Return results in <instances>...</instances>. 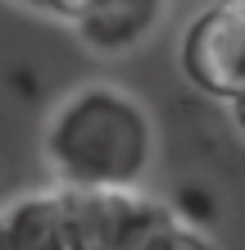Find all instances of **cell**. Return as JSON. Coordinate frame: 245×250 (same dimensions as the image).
Returning a JSON list of instances; mask_svg holds the SVG:
<instances>
[{
  "label": "cell",
  "instance_id": "6da1fadb",
  "mask_svg": "<svg viewBox=\"0 0 245 250\" xmlns=\"http://www.w3.org/2000/svg\"><path fill=\"white\" fill-rule=\"evenodd\" d=\"M46 159L59 187L136 191L154 159V127L141 100L109 82L77 86L46 127Z\"/></svg>",
  "mask_w": 245,
  "mask_h": 250
},
{
  "label": "cell",
  "instance_id": "7a4b0ae2",
  "mask_svg": "<svg viewBox=\"0 0 245 250\" xmlns=\"http://www.w3.org/2000/svg\"><path fill=\"white\" fill-rule=\"evenodd\" d=\"M150 209L136 191H41L0 209V250H118Z\"/></svg>",
  "mask_w": 245,
  "mask_h": 250
},
{
  "label": "cell",
  "instance_id": "3957f363",
  "mask_svg": "<svg viewBox=\"0 0 245 250\" xmlns=\"http://www.w3.org/2000/svg\"><path fill=\"white\" fill-rule=\"evenodd\" d=\"M182 68L200 91L227 105L245 96V0H218L186 27Z\"/></svg>",
  "mask_w": 245,
  "mask_h": 250
},
{
  "label": "cell",
  "instance_id": "277c9868",
  "mask_svg": "<svg viewBox=\"0 0 245 250\" xmlns=\"http://www.w3.org/2000/svg\"><path fill=\"white\" fill-rule=\"evenodd\" d=\"M168 0H82L73 27L95 55H132L159 27Z\"/></svg>",
  "mask_w": 245,
  "mask_h": 250
},
{
  "label": "cell",
  "instance_id": "5b68a950",
  "mask_svg": "<svg viewBox=\"0 0 245 250\" xmlns=\"http://www.w3.org/2000/svg\"><path fill=\"white\" fill-rule=\"evenodd\" d=\"M118 250H218V246H213L205 232H195L191 223H182V218H172L168 209L154 205L146 214V223H141Z\"/></svg>",
  "mask_w": 245,
  "mask_h": 250
},
{
  "label": "cell",
  "instance_id": "8992f818",
  "mask_svg": "<svg viewBox=\"0 0 245 250\" xmlns=\"http://www.w3.org/2000/svg\"><path fill=\"white\" fill-rule=\"evenodd\" d=\"M19 5H32V9L59 14V19H68V23H73V14H77V5H82V0H19Z\"/></svg>",
  "mask_w": 245,
  "mask_h": 250
},
{
  "label": "cell",
  "instance_id": "52a82bcc",
  "mask_svg": "<svg viewBox=\"0 0 245 250\" xmlns=\"http://www.w3.org/2000/svg\"><path fill=\"white\" fill-rule=\"evenodd\" d=\"M232 109H236V123H241V132H245V96L236 100V105H232Z\"/></svg>",
  "mask_w": 245,
  "mask_h": 250
}]
</instances>
